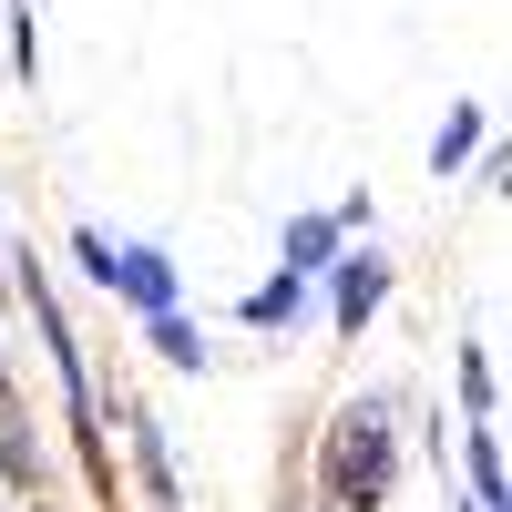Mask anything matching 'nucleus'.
<instances>
[{"label": "nucleus", "mask_w": 512, "mask_h": 512, "mask_svg": "<svg viewBox=\"0 0 512 512\" xmlns=\"http://www.w3.org/2000/svg\"><path fill=\"white\" fill-rule=\"evenodd\" d=\"M379 482V420H349V451H338V492Z\"/></svg>", "instance_id": "1"}]
</instances>
